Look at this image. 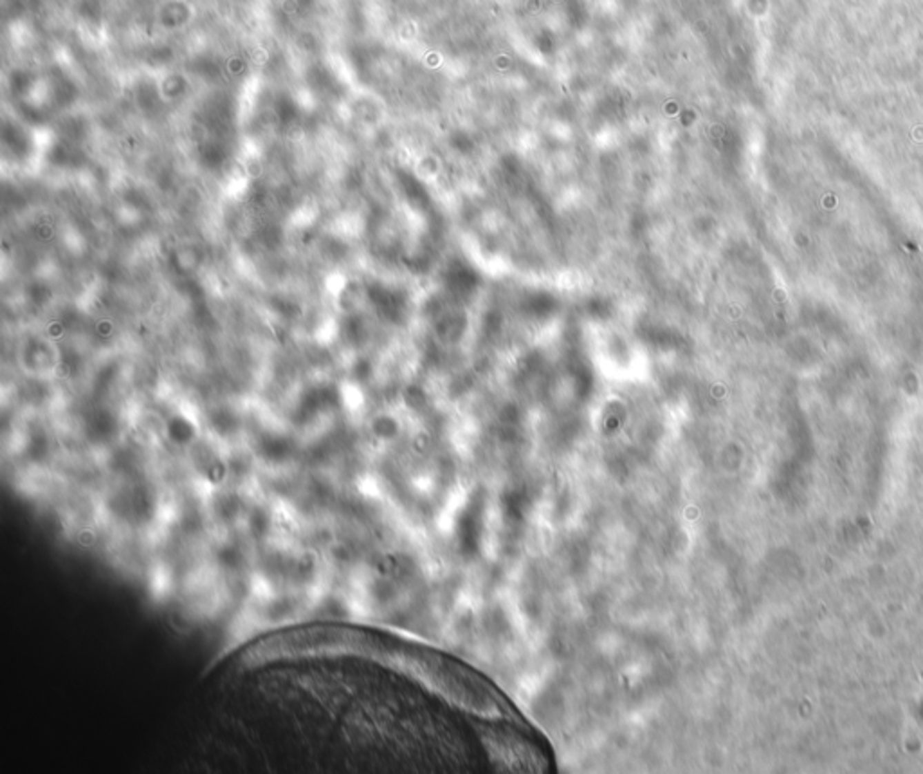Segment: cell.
I'll return each instance as SVG.
<instances>
[{
	"mask_svg": "<svg viewBox=\"0 0 923 774\" xmlns=\"http://www.w3.org/2000/svg\"><path fill=\"white\" fill-rule=\"evenodd\" d=\"M108 505L117 520L139 528L155 518L157 499L145 485H134L130 490L117 493Z\"/></svg>",
	"mask_w": 923,
	"mask_h": 774,
	"instance_id": "1",
	"label": "cell"
},
{
	"mask_svg": "<svg viewBox=\"0 0 923 774\" xmlns=\"http://www.w3.org/2000/svg\"><path fill=\"white\" fill-rule=\"evenodd\" d=\"M217 560H219L222 569L231 570V572L240 570L244 567L242 550L235 545H229V543H226V545H222L217 550Z\"/></svg>",
	"mask_w": 923,
	"mask_h": 774,
	"instance_id": "3",
	"label": "cell"
},
{
	"mask_svg": "<svg viewBox=\"0 0 923 774\" xmlns=\"http://www.w3.org/2000/svg\"><path fill=\"white\" fill-rule=\"evenodd\" d=\"M240 509H242V505H240L237 496H224V499H220L217 502L215 511H217V516L222 522H235L238 514H240Z\"/></svg>",
	"mask_w": 923,
	"mask_h": 774,
	"instance_id": "4",
	"label": "cell"
},
{
	"mask_svg": "<svg viewBox=\"0 0 923 774\" xmlns=\"http://www.w3.org/2000/svg\"><path fill=\"white\" fill-rule=\"evenodd\" d=\"M248 529L252 538H266L272 529V518L264 507H255L248 518Z\"/></svg>",
	"mask_w": 923,
	"mask_h": 774,
	"instance_id": "2",
	"label": "cell"
}]
</instances>
